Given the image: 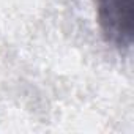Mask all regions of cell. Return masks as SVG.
<instances>
[{"mask_svg":"<svg viewBox=\"0 0 134 134\" xmlns=\"http://www.w3.org/2000/svg\"><path fill=\"white\" fill-rule=\"evenodd\" d=\"M101 29L115 46H129L134 32V0H98Z\"/></svg>","mask_w":134,"mask_h":134,"instance_id":"obj_1","label":"cell"}]
</instances>
